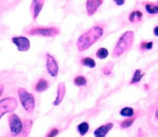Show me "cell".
<instances>
[{
	"label": "cell",
	"mask_w": 158,
	"mask_h": 137,
	"mask_svg": "<svg viewBox=\"0 0 158 137\" xmlns=\"http://www.w3.org/2000/svg\"><path fill=\"white\" fill-rule=\"evenodd\" d=\"M103 34V29L100 26H94L82 34L77 42V47L80 52H83L97 42Z\"/></svg>",
	"instance_id": "6da1fadb"
},
{
	"label": "cell",
	"mask_w": 158,
	"mask_h": 137,
	"mask_svg": "<svg viewBox=\"0 0 158 137\" xmlns=\"http://www.w3.org/2000/svg\"><path fill=\"white\" fill-rule=\"evenodd\" d=\"M134 32L133 31H127L119 38L117 45L112 52L114 58L121 56L132 46L134 40Z\"/></svg>",
	"instance_id": "7a4b0ae2"
},
{
	"label": "cell",
	"mask_w": 158,
	"mask_h": 137,
	"mask_svg": "<svg viewBox=\"0 0 158 137\" xmlns=\"http://www.w3.org/2000/svg\"><path fill=\"white\" fill-rule=\"evenodd\" d=\"M18 95L19 101L25 110L29 113H32L35 109V98L32 93H29L24 88H19Z\"/></svg>",
	"instance_id": "3957f363"
},
{
	"label": "cell",
	"mask_w": 158,
	"mask_h": 137,
	"mask_svg": "<svg viewBox=\"0 0 158 137\" xmlns=\"http://www.w3.org/2000/svg\"><path fill=\"white\" fill-rule=\"evenodd\" d=\"M29 35H39L44 37H54L60 33L58 27H35L29 29L26 32Z\"/></svg>",
	"instance_id": "277c9868"
},
{
	"label": "cell",
	"mask_w": 158,
	"mask_h": 137,
	"mask_svg": "<svg viewBox=\"0 0 158 137\" xmlns=\"http://www.w3.org/2000/svg\"><path fill=\"white\" fill-rule=\"evenodd\" d=\"M10 134L12 137L18 136L21 134L23 128V123L20 117L15 113H11L8 116Z\"/></svg>",
	"instance_id": "5b68a950"
},
{
	"label": "cell",
	"mask_w": 158,
	"mask_h": 137,
	"mask_svg": "<svg viewBox=\"0 0 158 137\" xmlns=\"http://www.w3.org/2000/svg\"><path fill=\"white\" fill-rule=\"evenodd\" d=\"M18 107V102L14 97H6L0 100V119L4 115L15 111Z\"/></svg>",
	"instance_id": "8992f818"
},
{
	"label": "cell",
	"mask_w": 158,
	"mask_h": 137,
	"mask_svg": "<svg viewBox=\"0 0 158 137\" xmlns=\"http://www.w3.org/2000/svg\"><path fill=\"white\" fill-rule=\"evenodd\" d=\"M46 69H47L48 73L52 77H56L59 72V66L56 60L50 54L47 53L46 55Z\"/></svg>",
	"instance_id": "52a82bcc"
},
{
	"label": "cell",
	"mask_w": 158,
	"mask_h": 137,
	"mask_svg": "<svg viewBox=\"0 0 158 137\" xmlns=\"http://www.w3.org/2000/svg\"><path fill=\"white\" fill-rule=\"evenodd\" d=\"M12 42L16 46L19 52H27L30 49V42L25 36H15L12 38Z\"/></svg>",
	"instance_id": "ba28073f"
},
{
	"label": "cell",
	"mask_w": 158,
	"mask_h": 137,
	"mask_svg": "<svg viewBox=\"0 0 158 137\" xmlns=\"http://www.w3.org/2000/svg\"><path fill=\"white\" fill-rule=\"evenodd\" d=\"M103 3V0H87L86 2V7L87 15L92 16L96 13L97 9Z\"/></svg>",
	"instance_id": "9c48e42d"
},
{
	"label": "cell",
	"mask_w": 158,
	"mask_h": 137,
	"mask_svg": "<svg viewBox=\"0 0 158 137\" xmlns=\"http://www.w3.org/2000/svg\"><path fill=\"white\" fill-rule=\"evenodd\" d=\"M43 6H44V1H42V0H34V1L32 2L30 11L34 20L38 18Z\"/></svg>",
	"instance_id": "30bf717a"
},
{
	"label": "cell",
	"mask_w": 158,
	"mask_h": 137,
	"mask_svg": "<svg viewBox=\"0 0 158 137\" xmlns=\"http://www.w3.org/2000/svg\"><path fill=\"white\" fill-rule=\"evenodd\" d=\"M114 127V124L112 123H108L105 125H102L100 127L96 129L94 132V135L95 137H106L108 132Z\"/></svg>",
	"instance_id": "8fae6325"
},
{
	"label": "cell",
	"mask_w": 158,
	"mask_h": 137,
	"mask_svg": "<svg viewBox=\"0 0 158 137\" xmlns=\"http://www.w3.org/2000/svg\"><path fill=\"white\" fill-rule=\"evenodd\" d=\"M65 93H66V86L63 83H60L58 85V88H57V96L55 101L52 103L53 106H59L63 102V98L65 96Z\"/></svg>",
	"instance_id": "7c38bea8"
},
{
	"label": "cell",
	"mask_w": 158,
	"mask_h": 137,
	"mask_svg": "<svg viewBox=\"0 0 158 137\" xmlns=\"http://www.w3.org/2000/svg\"><path fill=\"white\" fill-rule=\"evenodd\" d=\"M49 87V83L45 79H40L38 80L35 86V90L37 92H42L46 91Z\"/></svg>",
	"instance_id": "4fadbf2b"
},
{
	"label": "cell",
	"mask_w": 158,
	"mask_h": 137,
	"mask_svg": "<svg viewBox=\"0 0 158 137\" xmlns=\"http://www.w3.org/2000/svg\"><path fill=\"white\" fill-rule=\"evenodd\" d=\"M32 120L31 119H25L23 123V128L19 137H27L28 135L30 133L31 129L32 126Z\"/></svg>",
	"instance_id": "5bb4252c"
},
{
	"label": "cell",
	"mask_w": 158,
	"mask_h": 137,
	"mask_svg": "<svg viewBox=\"0 0 158 137\" xmlns=\"http://www.w3.org/2000/svg\"><path fill=\"white\" fill-rule=\"evenodd\" d=\"M143 18V12H140V10L133 11L131 12L129 15V21L132 23L140 22Z\"/></svg>",
	"instance_id": "9a60e30c"
},
{
	"label": "cell",
	"mask_w": 158,
	"mask_h": 137,
	"mask_svg": "<svg viewBox=\"0 0 158 137\" xmlns=\"http://www.w3.org/2000/svg\"><path fill=\"white\" fill-rule=\"evenodd\" d=\"M143 75H144V73L142 72V71L140 70V69H136L135 72H134V75H133L132 79H131V81L130 82V84L134 85L140 83Z\"/></svg>",
	"instance_id": "2e32d148"
},
{
	"label": "cell",
	"mask_w": 158,
	"mask_h": 137,
	"mask_svg": "<svg viewBox=\"0 0 158 137\" xmlns=\"http://www.w3.org/2000/svg\"><path fill=\"white\" fill-rule=\"evenodd\" d=\"M89 126L87 122H83V123H81L77 126V131H78L80 135H82V136H83V135H85L87 133L88 131H89Z\"/></svg>",
	"instance_id": "e0dca14e"
},
{
	"label": "cell",
	"mask_w": 158,
	"mask_h": 137,
	"mask_svg": "<svg viewBox=\"0 0 158 137\" xmlns=\"http://www.w3.org/2000/svg\"><path fill=\"white\" fill-rule=\"evenodd\" d=\"M80 63L83 66H86V67H89L90 69H93L96 66V62L94 61V58H90V57H85V58H81Z\"/></svg>",
	"instance_id": "ac0fdd59"
},
{
	"label": "cell",
	"mask_w": 158,
	"mask_h": 137,
	"mask_svg": "<svg viewBox=\"0 0 158 137\" xmlns=\"http://www.w3.org/2000/svg\"><path fill=\"white\" fill-rule=\"evenodd\" d=\"M145 9L147 12L150 15H157L158 14V6L153 3H147L145 4Z\"/></svg>",
	"instance_id": "d6986e66"
},
{
	"label": "cell",
	"mask_w": 158,
	"mask_h": 137,
	"mask_svg": "<svg viewBox=\"0 0 158 137\" xmlns=\"http://www.w3.org/2000/svg\"><path fill=\"white\" fill-rule=\"evenodd\" d=\"M120 115H122V116L132 118L134 115V110L131 107H124L120 110Z\"/></svg>",
	"instance_id": "ffe728a7"
},
{
	"label": "cell",
	"mask_w": 158,
	"mask_h": 137,
	"mask_svg": "<svg viewBox=\"0 0 158 137\" xmlns=\"http://www.w3.org/2000/svg\"><path fill=\"white\" fill-rule=\"evenodd\" d=\"M73 83L77 86H85L87 84V80L83 75H78L74 79Z\"/></svg>",
	"instance_id": "44dd1931"
},
{
	"label": "cell",
	"mask_w": 158,
	"mask_h": 137,
	"mask_svg": "<svg viewBox=\"0 0 158 137\" xmlns=\"http://www.w3.org/2000/svg\"><path fill=\"white\" fill-rule=\"evenodd\" d=\"M135 117H132V118H128L127 119L123 120L120 123V126L121 129H127V128L131 127L134 122L135 121Z\"/></svg>",
	"instance_id": "7402d4cb"
},
{
	"label": "cell",
	"mask_w": 158,
	"mask_h": 137,
	"mask_svg": "<svg viewBox=\"0 0 158 137\" xmlns=\"http://www.w3.org/2000/svg\"><path fill=\"white\" fill-rule=\"evenodd\" d=\"M154 46V42L152 41L150 42H142L140 44V49L141 52H145V51L151 50Z\"/></svg>",
	"instance_id": "603a6c76"
},
{
	"label": "cell",
	"mask_w": 158,
	"mask_h": 137,
	"mask_svg": "<svg viewBox=\"0 0 158 137\" xmlns=\"http://www.w3.org/2000/svg\"><path fill=\"white\" fill-rule=\"evenodd\" d=\"M96 55L100 59H104V58H106L109 55V52H108V50L106 48H100V49L97 50Z\"/></svg>",
	"instance_id": "cb8c5ba5"
},
{
	"label": "cell",
	"mask_w": 158,
	"mask_h": 137,
	"mask_svg": "<svg viewBox=\"0 0 158 137\" xmlns=\"http://www.w3.org/2000/svg\"><path fill=\"white\" fill-rule=\"evenodd\" d=\"M114 62H108L107 64H106V66L103 67V73L106 75H110L112 73L113 68H114Z\"/></svg>",
	"instance_id": "d4e9b609"
},
{
	"label": "cell",
	"mask_w": 158,
	"mask_h": 137,
	"mask_svg": "<svg viewBox=\"0 0 158 137\" xmlns=\"http://www.w3.org/2000/svg\"><path fill=\"white\" fill-rule=\"evenodd\" d=\"M59 133H60V130L57 128H53L48 132L46 137H56Z\"/></svg>",
	"instance_id": "484cf974"
},
{
	"label": "cell",
	"mask_w": 158,
	"mask_h": 137,
	"mask_svg": "<svg viewBox=\"0 0 158 137\" xmlns=\"http://www.w3.org/2000/svg\"><path fill=\"white\" fill-rule=\"evenodd\" d=\"M114 2H115L116 5H117V6H122V5H123L125 3V1L124 0H115Z\"/></svg>",
	"instance_id": "4316f807"
},
{
	"label": "cell",
	"mask_w": 158,
	"mask_h": 137,
	"mask_svg": "<svg viewBox=\"0 0 158 137\" xmlns=\"http://www.w3.org/2000/svg\"><path fill=\"white\" fill-rule=\"evenodd\" d=\"M3 92H4V86L2 84H0V97H1L2 95L3 94Z\"/></svg>",
	"instance_id": "83f0119b"
},
{
	"label": "cell",
	"mask_w": 158,
	"mask_h": 137,
	"mask_svg": "<svg viewBox=\"0 0 158 137\" xmlns=\"http://www.w3.org/2000/svg\"><path fill=\"white\" fill-rule=\"evenodd\" d=\"M154 34L156 35V36H158V26H156L154 29Z\"/></svg>",
	"instance_id": "f1b7e54d"
},
{
	"label": "cell",
	"mask_w": 158,
	"mask_h": 137,
	"mask_svg": "<svg viewBox=\"0 0 158 137\" xmlns=\"http://www.w3.org/2000/svg\"><path fill=\"white\" fill-rule=\"evenodd\" d=\"M138 137H143V132H142L141 129H139V132H138Z\"/></svg>",
	"instance_id": "f546056e"
},
{
	"label": "cell",
	"mask_w": 158,
	"mask_h": 137,
	"mask_svg": "<svg viewBox=\"0 0 158 137\" xmlns=\"http://www.w3.org/2000/svg\"><path fill=\"white\" fill-rule=\"evenodd\" d=\"M155 118L158 120V109H157V111H156L155 112Z\"/></svg>",
	"instance_id": "4dcf8cb0"
},
{
	"label": "cell",
	"mask_w": 158,
	"mask_h": 137,
	"mask_svg": "<svg viewBox=\"0 0 158 137\" xmlns=\"http://www.w3.org/2000/svg\"><path fill=\"white\" fill-rule=\"evenodd\" d=\"M144 87H145V89H148V86H147V85H145Z\"/></svg>",
	"instance_id": "1f68e13d"
}]
</instances>
